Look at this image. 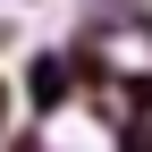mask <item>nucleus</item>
Here are the masks:
<instances>
[{"label": "nucleus", "instance_id": "f257e3e1", "mask_svg": "<svg viewBox=\"0 0 152 152\" xmlns=\"http://www.w3.org/2000/svg\"><path fill=\"white\" fill-rule=\"evenodd\" d=\"M17 110H26V118H68L76 110V68H68V42H42V51H17Z\"/></svg>", "mask_w": 152, "mask_h": 152}, {"label": "nucleus", "instance_id": "f03ea898", "mask_svg": "<svg viewBox=\"0 0 152 152\" xmlns=\"http://www.w3.org/2000/svg\"><path fill=\"white\" fill-rule=\"evenodd\" d=\"M110 152H152V118L144 110H127V118L110 127Z\"/></svg>", "mask_w": 152, "mask_h": 152}, {"label": "nucleus", "instance_id": "7ed1b4c3", "mask_svg": "<svg viewBox=\"0 0 152 152\" xmlns=\"http://www.w3.org/2000/svg\"><path fill=\"white\" fill-rule=\"evenodd\" d=\"M17 118H26V110H17V76H9V68H0V135H9V127H17Z\"/></svg>", "mask_w": 152, "mask_h": 152}, {"label": "nucleus", "instance_id": "20e7f679", "mask_svg": "<svg viewBox=\"0 0 152 152\" xmlns=\"http://www.w3.org/2000/svg\"><path fill=\"white\" fill-rule=\"evenodd\" d=\"M9 51H17V17L0 9V59H9Z\"/></svg>", "mask_w": 152, "mask_h": 152}, {"label": "nucleus", "instance_id": "39448f33", "mask_svg": "<svg viewBox=\"0 0 152 152\" xmlns=\"http://www.w3.org/2000/svg\"><path fill=\"white\" fill-rule=\"evenodd\" d=\"M0 9H42V0H0Z\"/></svg>", "mask_w": 152, "mask_h": 152}, {"label": "nucleus", "instance_id": "423d86ee", "mask_svg": "<svg viewBox=\"0 0 152 152\" xmlns=\"http://www.w3.org/2000/svg\"><path fill=\"white\" fill-rule=\"evenodd\" d=\"M51 152H76V144H51Z\"/></svg>", "mask_w": 152, "mask_h": 152}]
</instances>
